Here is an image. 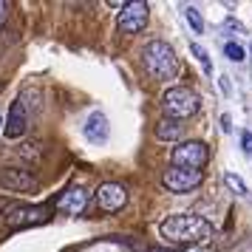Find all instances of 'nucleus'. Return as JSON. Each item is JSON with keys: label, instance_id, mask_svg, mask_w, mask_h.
<instances>
[{"label": "nucleus", "instance_id": "1", "mask_svg": "<svg viewBox=\"0 0 252 252\" xmlns=\"http://www.w3.org/2000/svg\"><path fill=\"white\" fill-rule=\"evenodd\" d=\"M159 232L170 244H195V241H210L213 238V224L201 216L182 213V216H167L159 224Z\"/></svg>", "mask_w": 252, "mask_h": 252}, {"label": "nucleus", "instance_id": "2", "mask_svg": "<svg viewBox=\"0 0 252 252\" xmlns=\"http://www.w3.org/2000/svg\"><path fill=\"white\" fill-rule=\"evenodd\" d=\"M142 63H145V71L159 82H167L179 74V57L164 40H150L142 51Z\"/></svg>", "mask_w": 252, "mask_h": 252}, {"label": "nucleus", "instance_id": "3", "mask_svg": "<svg viewBox=\"0 0 252 252\" xmlns=\"http://www.w3.org/2000/svg\"><path fill=\"white\" fill-rule=\"evenodd\" d=\"M161 108H164V114L170 119H187V116L198 114L201 99L190 88H167L164 96H161Z\"/></svg>", "mask_w": 252, "mask_h": 252}, {"label": "nucleus", "instance_id": "4", "mask_svg": "<svg viewBox=\"0 0 252 252\" xmlns=\"http://www.w3.org/2000/svg\"><path fill=\"white\" fill-rule=\"evenodd\" d=\"M3 218H6V227H12V229L40 227V224H46L51 218V210L43 204H12V207H6Z\"/></svg>", "mask_w": 252, "mask_h": 252}, {"label": "nucleus", "instance_id": "5", "mask_svg": "<svg viewBox=\"0 0 252 252\" xmlns=\"http://www.w3.org/2000/svg\"><path fill=\"white\" fill-rule=\"evenodd\" d=\"M170 161L173 167H190V170H201L207 161H210V148H207L204 142H182L179 148H173L170 153Z\"/></svg>", "mask_w": 252, "mask_h": 252}, {"label": "nucleus", "instance_id": "6", "mask_svg": "<svg viewBox=\"0 0 252 252\" xmlns=\"http://www.w3.org/2000/svg\"><path fill=\"white\" fill-rule=\"evenodd\" d=\"M150 17V6L145 0H130L122 3V12H119V32L122 34H139Z\"/></svg>", "mask_w": 252, "mask_h": 252}, {"label": "nucleus", "instance_id": "7", "mask_svg": "<svg viewBox=\"0 0 252 252\" xmlns=\"http://www.w3.org/2000/svg\"><path fill=\"white\" fill-rule=\"evenodd\" d=\"M204 182V173L201 170H190V167H167L161 176V184L170 190V193H190L198 184Z\"/></svg>", "mask_w": 252, "mask_h": 252}, {"label": "nucleus", "instance_id": "8", "mask_svg": "<svg viewBox=\"0 0 252 252\" xmlns=\"http://www.w3.org/2000/svg\"><path fill=\"white\" fill-rule=\"evenodd\" d=\"M0 187L3 190H14V193H29V190H37L40 182L32 170H23V167H3L0 170Z\"/></svg>", "mask_w": 252, "mask_h": 252}, {"label": "nucleus", "instance_id": "9", "mask_svg": "<svg viewBox=\"0 0 252 252\" xmlns=\"http://www.w3.org/2000/svg\"><path fill=\"white\" fill-rule=\"evenodd\" d=\"M125 204H127L125 184H119V182L99 184V190H96V207L99 210H105V213H119Z\"/></svg>", "mask_w": 252, "mask_h": 252}, {"label": "nucleus", "instance_id": "10", "mask_svg": "<svg viewBox=\"0 0 252 252\" xmlns=\"http://www.w3.org/2000/svg\"><path fill=\"white\" fill-rule=\"evenodd\" d=\"M85 207H88V193H85L82 187H68V190L54 201V210L65 213V216H82Z\"/></svg>", "mask_w": 252, "mask_h": 252}, {"label": "nucleus", "instance_id": "11", "mask_svg": "<svg viewBox=\"0 0 252 252\" xmlns=\"http://www.w3.org/2000/svg\"><path fill=\"white\" fill-rule=\"evenodd\" d=\"M82 133H85V139L91 142V145H105L108 142V136H111V125H108V116L105 114H91L88 116V122H85V127H82Z\"/></svg>", "mask_w": 252, "mask_h": 252}, {"label": "nucleus", "instance_id": "12", "mask_svg": "<svg viewBox=\"0 0 252 252\" xmlns=\"http://www.w3.org/2000/svg\"><path fill=\"white\" fill-rule=\"evenodd\" d=\"M26 127H29V116H26V108L20 99H14L12 108H9V119H6V127H3V133L6 139H20L26 133Z\"/></svg>", "mask_w": 252, "mask_h": 252}, {"label": "nucleus", "instance_id": "13", "mask_svg": "<svg viewBox=\"0 0 252 252\" xmlns=\"http://www.w3.org/2000/svg\"><path fill=\"white\" fill-rule=\"evenodd\" d=\"M184 125L179 122V119H161L159 125H156V139H161V142H176V139L182 136Z\"/></svg>", "mask_w": 252, "mask_h": 252}, {"label": "nucleus", "instance_id": "14", "mask_svg": "<svg viewBox=\"0 0 252 252\" xmlns=\"http://www.w3.org/2000/svg\"><path fill=\"white\" fill-rule=\"evenodd\" d=\"M224 184H227V187H229L235 195H241V198H244V195H250V187H247V182H244L241 176H235V173H224Z\"/></svg>", "mask_w": 252, "mask_h": 252}, {"label": "nucleus", "instance_id": "15", "mask_svg": "<svg viewBox=\"0 0 252 252\" xmlns=\"http://www.w3.org/2000/svg\"><path fill=\"white\" fill-rule=\"evenodd\" d=\"M184 20L190 23V29H193L195 34H204V17H201V12L195 6H187L184 9Z\"/></svg>", "mask_w": 252, "mask_h": 252}, {"label": "nucleus", "instance_id": "16", "mask_svg": "<svg viewBox=\"0 0 252 252\" xmlns=\"http://www.w3.org/2000/svg\"><path fill=\"white\" fill-rule=\"evenodd\" d=\"M190 51H193V57L201 63L204 74H213V63H210V54H207V48H204V46H198V43H193V46H190Z\"/></svg>", "mask_w": 252, "mask_h": 252}, {"label": "nucleus", "instance_id": "17", "mask_svg": "<svg viewBox=\"0 0 252 252\" xmlns=\"http://www.w3.org/2000/svg\"><path fill=\"white\" fill-rule=\"evenodd\" d=\"M224 54H227V60H232V63H244V60H247V51H244V46H238V43H227V46H224Z\"/></svg>", "mask_w": 252, "mask_h": 252}, {"label": "nucleus", "instance_id": "18", "mask_svg": "<svg viewBox=\"0 0 252 252\" xmlns=\"http://www.w3.org/2000/svg\"><path fill=\"white\" fill-rule=\"evenodd\" d=\"M241 148H244L247 156H252V133H250V130H244V133H241Z\"/></svg>", "mask_w": 252, "mask_h": 252}, {"label": "nucleus", "instance_id": "19", "mask_svg": "<svg viewBox=\"0 0 252 252\" xmlns=\"http://www.w3.org/2000/svg\"><path fill=\"white\" fill-rule=\"evenodd\" d=\"M6 20H9V3H6V0H0V26L6 23Z\"/></svg>", "mask_w": 252, "mask_h": 252}, {"label": "nucleus", "instance_id": "20", "mask_svg": "<svg viewBox=\"0 0 252 252\" xmlns=\"http://www.w3.org/2000/svg\"><path fill=\"white\" fill-rule=\"evenodd\" d=\"M221 91L229 94V82H227V77H221Z\"/></svg>", "mask_w": 252, "mask_h": 252}, {"label": "nucleus", "instance_id": "21", "mask_svg": "<svg viewBox=\"0 0 252 252\" xmlns=\"http://www.w3.org/2000/svg\"><path fill=\"white\" fill-rule=\"evenodd\" d=\"M221 127H224V130H229V127H232V125H229V116H221Z\"/></svg>", "mask_w": 252, "mask_h": 252}, {"label": "nucleus", "instance_id": "22", "mask_svg": "<svg viewBox=\"0 0 252 252\" xmlns=\"http://www.w3.org/2000/svg\"><path fill=\"white\" fill-rule=\"evenodd\" d=\"M0 127H6V125H3V116H0Z\"/></svg>", "mask_w": 252, "mask_h": 252}, {"label": "nucleus", "instance_id": "23", "mask_svg": "<svg viewBox=\"0 0 252 252\" xmlns=\"http://www.w3.org/2000/svg\"><path fill=\"white\" fill-rule=\"evenodd\" d=\"M0 88H3V85H0Z\"/></svg>", "mask_w": 252, "mask_h": 252}]
</instances>
